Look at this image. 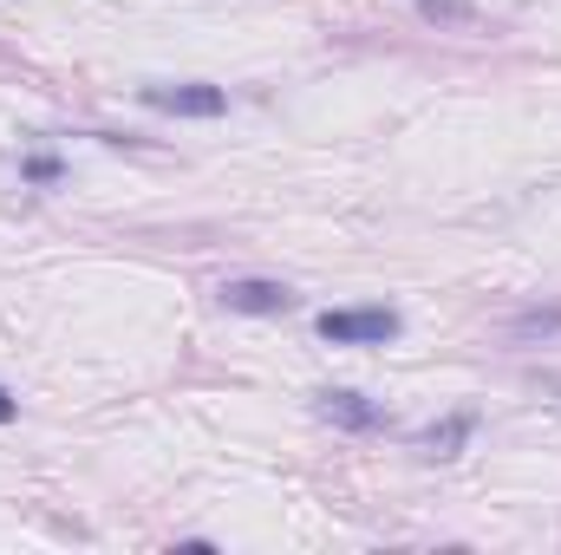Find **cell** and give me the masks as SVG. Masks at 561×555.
<instances>
[{
	"instance_id": "4",
	"label": "cell",
	"mask_w": 561,
	"mask_h": 555,
	"mask_svg": "<svg viewBox=\"0 0 561 555\" xmlns=\"http://www.w3.org/2000/svg\"><path fill=\"white\" fill-rule=\"evenodd\" d=\"M320 418H333V424H346V431H373V424H386V412L366 406L359 393H320Z\"/></svg>"
},
{
	"instance_id": "2",
	"label": "cell",
	"mask_w": 561,
	"mask_h": 555,
	"mask_svg": "<svg viewBox=\"0 0 561 555\" xmlns=\"http://www.w3.org/2000/svg\"><path fill=\"white\" fill-rule=\"evenodd\" d=\"M144 99H150L157 112H176V118H216V112L229 105L216 86H150Z\"/></svg>"
},
{
	"instance_id": "5",
	"label": "cell",
	"mask_w": 561,
	"mask_h": 555,
	"mask_svg": "<svg viewBox=\"0 0 561 555\" xmlns=\"http://www.w3.org/2000/svg\"><path fill=\"white\" fill-rule=\"evenodd\" d=\"M7 418H13V399H7V393H0V424H7Z\"/></svg>"
},
{
	"instance_id": "3",
	"label": "cell",
	"mask_w": 561,
	"mask_h": 555,
	"mask_svg": "<svg viewBox=\"0 0 561 555\" xmlns=\"http://www.w3.org/2000/svg\"><path fill=\"white\" fill-rule=\"evenodd\" d=\"M222 307H229V314H287L294 294H287L280 281H229V287H222Z\"/></svg>"
},
{
	"instance_id": "1",
	"label": "cell",
	"mask_w": 561,
	"mask_h": 555,
	"mask_svg": "<svg viewBox=\"0 0 561 555\" xmlns=\"http://www.w3.org/2000/svg\"><path fill=\"white\" fill-rule=\"evenodd\" d=\"M399 333V314L392 307H340V314H320V340L333 347H386Z\"/></svg>"
}]
</instances>
